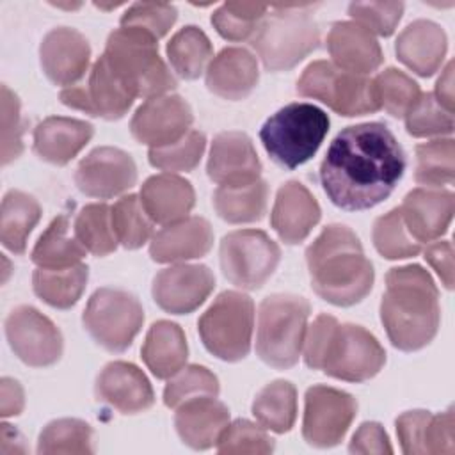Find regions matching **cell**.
<instances>
[{
	"mask_svg": "<svg viewBox=\"0 0 455 455\" xmlns=\"http://www.w3.org/2000/svg\"><path fill=\"white\" fill-rule=\"evenodd\" d=\"M405 171V153L382 123L343 128L331 142L320 181L332 204L343 210H368L395 190Z\"/></svg>",
	"mask_w": 455,
	"mask_h": 455,
	"instance_id": "cell-1",
	"label": "cell"
},
{
	"mask_svg": "<svg viewBox=\"0 0 455 455\" xmlns=\"http://www.w3.org/2000/svg\"><path fill=\"white\" fill-rule=\"evenodd\" d=\"M380 320L393 347L412 352L428 345L439 329V291L419 265L391 268L380 300Z\"/></svg>",
	"mask_w": 455,
	"mask_h": 455,
	"instance_id": "cell-2",
	"label": "cell"
},
{
	"mask_svg": "<svg viewBox=\"0 0 455 455\" xmlns=\"http://www.w3.org/2000/svg\"><path fill=\"white\" fill-rule=\"evenodd\" d=\"M306 261L315 293L334 306L357 304L373 286V265L348 226L323 228L307 247Z\"/></svg>",
	"mask_w": 455,
	"mask_h": 455,
	"instance_id": "cell-3",
	"label": "cell"
},
{
	"mask_svg": "<svg viewBox=\"0 0 455 455\" xmlns=\"http://www.w3.org/2000/svg\"><path fill=\"white\" fill-rule=\"evenodd\" d=\"M156 41L135 27H119L107 39L103 57L135 98L164 96L176 87V78L158 55Z\"/></svg>",
	"mask_w": 455,
	"mask_h": 455,
	"instance_id": "cell-4",
	"label": "cell"
},
{
	"mask_svg": "<svg viewBox=\"0 0 455 455\" xmlns=\"http://www.w3.org/2000/svg\"><path fill=\"white\" fill-rule=\"evenodd\" d=\"M309 7L275 5V11L259 21L251 44L268 71H288L316 50L320 30Z\"/></svg>",
	"mask_w": 455,
	"mask_h": 455,
	"instance_id": "cell-5",
	"label": "cell"
},
{
	"mask_svg": "<svg viewBox=\"0 0 455 455\" xmlns=\"http://www.w3.org/2000/svg\"><path fill=\"white\" fill-rule=\"evenodd\" d=\"M329 132V116L313 103L293 101L272 114L259 130L270 158L286 169L307 162Z\"/></svg>",
	"mask_w": 455,
	"mask_h": 455,
	"instance_id": "cell-6",
	"label": "cell"
},
{
	"mask_svg": "<svg viewBox=\"0 0 455 455\" xmlns=\"http://www.w3.org/2000/svg\"><path fill=\"white\" fill-rule=\"evenodd\" d=\"M309 302L291 293H274L258 309L256 352L274 368H290L299 361L307 329Z\"/></svg>",
	"mask_w": 455,
	"mask_h": 455,
	"instance_id": "cell-7",
	"label": "cell"
},
{
	"mask_svg": "<svg viewBox=\"0 0 455 455\" xmlns=\"http://www.w3.org/2000/svg\"><path fill=\"white\" fill-rule=\"evenodd\" d=\"M297 92L313 98L345 117L380 110L375 80L343 71L327 60L311 62L297 82Z\"/></svg>",
	"mask_w": 455,
	"mask_h": 455,
	"instance_id": "cell-8",
	"label": "cell"
},
{
	"mask_svg": "<svg viewBox=\"0 0 455 455\" xmlns=\"http://www.w3.org/2000/svg\"><path fill=\"white\" fill-rule=\"evenodd\" d=\"M254 304L240 291H222L197 322L203 345L215 357L235 363L251 350Z\"/></svg>",
	"mask_w": 455,
	"mask_h": 455,
	"instance_id": "cell-9",
	"label": "cell"
},
{
	"mask_svg": "<svg viewBox=\"0 0 455 455\" xmlns=\"http://www.w3.org/2000/svg\"><path fill=\"white\" fill-rule=\"evenodd\" d=\"M82 322L98 345L110 352H123L139 334L144 311L133 293L105 286L91 295Z\"/></svg>",
	"mask_w": 455,
	"mask_h": 455,
	"instance_id": "cell-10",
	"label": "cell"
},
{
	"mask_svg": "<svg viewBox=\"0 0 455 455\" xmlns=\"http://www.w3.org/2000/svg\"><path fill=\"white\" fill-rule=\"evenodd\" d=\"M220 268L229 283L243 290H256L274 274L281 251L279 245L259 229H238L220 242Z\"/></svg>",
	"mask_w": 455,
	"mask_h": 455,
	"instance_id": "cell-11",
	"label": "cell"
},
{
	"mask_svg": "<svg viewBox=\"0 0 455 455\" xmlns=\"http://www.w3.org/2000/svg\"><path fill=\"white\" fill-rule=\"evenodd\" d=\"M386 363V352L377 338L361 325H336L327 345L322 370L339 380L364 382L375 377Z\"/></svg>",
	"mask_w": 455,
	"mask_h": 455,
	"instance_id": "cell-12",
	"label": "cell"
},
{
	"mask_svg": "<svg viewBox=\"0 0 455 455\" xmlns=\"http://www.w3.org/2000/svg\"><path fill=\"white\" fill-rule=\"evenodd\" d=\"M355 412L357 402L352 395L329 386H313L304 396L302 435L316 448L336 446L345 437Z\"/></svg>",
	"mask_w": 455,
	"mask_h": 455,
	"instance_id": "cell-13",
	"label": "cell"
},
{
	"mask_svg": "<svg viewBox=\"0 0 455 455\" xmlns=\"http://www.w3.org/2000/svg\"><path fill=\"white\" fill-rule=\"evenodd\" d=\"M5 336L25 364L43 368L62 355V334L55 323L32 306L14 307L5 320Z\"/></svg>",
	"mask_w": 455,
	"mask_h": 455,
	"instance_id": "cell-14",
	"label": "cell"
},
{
	"mask_svg": "<svg viewBox=\"0 0 455 455\" xmlns=\"http://www.w3.org/2000/svg\"><path fill=\"white\" fill-rule=\"evenodd\" d=\"M133 100V92L112 71L103 55L92 64L85 85H69L60 91V101L66 107L108 121L123 117Z\"/></svg>",
	"mask_w": 455,
	"mask_h": 455,
	"instance_id": "cell-15",
	"label": "cell"
},
{
	"mask_svg": "<svg viewBox=\"0 0 455 455\" xmlns=\"http://www.w3.org/2000/svg\"><path fill=\"white\" fill-rule=\"evenodd\" d=\"M194 121L190 105L178 94L146 100L130 121L132 135L151 148L169 146L190 132Z\"/></svg>",
	"mask_w": 455,
	"mask_h": 455,
	"instance_id": "cell-16",
	"label": "cell"
},
{
	"mask_svg": "<svg viewBox=\"0 0 455 455\" xmlns=\"http://www.w3.org/2000/svg\"><path fill=\"white\" fill-rule=\"evenodd\" d=\"M137 181L133 158L119 148L92 149L76 167L75 183L89 197L108 199L130 190Z\"/></svg>",
	"mask_w": 455,
	"mask_h": 455,
	"instance_id": "cell-17",
	"label": "cell"
},
{
	"mask_svg": "<svg viewBox=\"0 0 455 455\" xmlns=\"http://www.w3.org/2000/svg\"><path fill=\"white\" fill-rule=\"evenodd\" d=\"M215 286L206 265L180 263L160 270L153 279V299L167 313L187 315L197 309Z\"/></svg>",
	"mask_w": 455,
	"mask_h": 455,
	"instance_id": "cell-18",
	"label": "cell"
},
{
	"mask_svg": "<svg viewBox=\"0 0 455 455\" xmlns=\"http://www.w3.org/2000/svg\"><path fill=\"white\" fill-rule=\"evenodd\" d=\"M206 172L219 187H240L259 180L261 162L243 132H222L210 148Z\"/></svg>",
	"mask_w": 455,
	"mask_h": 455,
	"instance_id": "cell-19",
	"label": "cell"
},
{
	"mask_svg": "<svg viewBox=\"0 0 455 455\" xmlns=\"http://www.w3.org/2000/svg\"><path fill=\"white\" fill-rule=\"evenodd\" d=\"M39 57L44 75L55 85H75L89 66L91 46L84 34L69 27L52 28L41 41Z\"/></svg>",
	"mask_w": 455,
	"mask_h": 455,
	"instance_id": "cell-20",
	"label": "cell"
},
{
	"mask_svg": "<svg viewBox=\"0 0 455 455\" xmlns=\"http://www.w3.org/2000/svg\"><path fill=\"white\" fill-rule=\"evenodd\" d=\"M96 398L123 414H137L155 402L148 377L126 361L108 363L96 379Z\"/></svg>",
	"mask_w": 455,
	"mask_h": 455,
	"instance_id": "cell-21",
	"label": "cell"
},
{
	"mask_svg": "<svg viewBox=\"0 0 455 455\" xmlns=\"http://www.w3.org/2000/svg\"><path fill=\"white\" fill-rule=\"evenodd\" d=\"M455 199L450 190L414 188L398 208L411 236L423 243L439 238L450 226Z\"/></svg>",
	"mask_w": 455,
	"mask_h": 455,
	"instance_id": "cell-22",
	"label": "cell"
},
{
	"mask_svg": "<svg viewBox=\"0 0 455 455\" xmlns=\"http://www.w3.org/2000/svg\"><path fill=\"white\" fill-rule=\"evenodd\" d=\"M320 206L313 194L300 181H286L279 187L270 224L286 243L302 242L320 220Z\"/></svg>",
	"mask_w": 455,
	"mask_h": 455,
	"instance_id": "cell-23",
	"label": "cell"
},
{
	"mask_svg": "<svg viewBox=\"0 0 455 455\" xmlns=\"http://www.w3.org/2000/svg\"><path fill=\"white\" fill-rule=\"evenodd\" d=\"M327 50L336 68L364 76L384 59L375 36L355 21H336L327 34Z\"/></svg>",
	"mask_w": 455,
	"mask_h": 455,
	"instance_id": "cell-24",
	"label": "cell"
},
{
	"mask_svg": "<svg viewBox=\"0 0 455 455\" xmlns=\"http://www.w3.org/2000/svg\"><path fill=\"white\" fill-rule=\"evenodd\" d=\"M213 245V231L206 219L187 217L164 226L151 238L149 254L158 263L187 261L204 256Z\"/></svg>",
	"mask_w": 455,
	"mask_h": 455,
	"instance_id": "cell-25",
	"label": "cell"
},
{
	"mask_svg": "<svg viewBox=\"0 0 455 455\" xmlns=\"http://www.w3.org/2000/svg\"><path fill=\"white\" fill-rule=\"evenodd\" d=\"M229 423L228 407L217 396H201L176 407L174 427L180 439L194 448L206 450L217 444Z\"/></svg>",
	"mask_w": 455,
	"mask_h": 455,
	"instance_id": "cell-26",
	"label": "cell"
},
{
	"mask_svg": "<svg viewBox=\"0 0 455 455\" xmlns=\"http://www.w3.org/2000/svg\"><path fill=\"white\" fill-rule=\"evenodd\" d=\"M259 78L256 57L240 46L219 52L206 68V87L224 100H243Z\"/></svg>",
	"mask_w": 455,
	"mask_h": 455,
	"instance_id": "cell-27",
	"label": "cell"
},
{
	"mask_svg": "<svg viewBox=\"0 0 455 455\" xmlns=\"http://www.w3.org/2000/svg\"><path fill=\"white\" fill-rule=\"evenodd\" d=\"M448 41L444 30L430 20L409 23L398 36L396 57L419 76L434 75L446 55Z\"/></svg>",
	"mask_w": 455,
	"mask_h": 455,
	"instance_id": "cell-28",
	"label": "cell"
},
{
	"mask_svg": "<svg viewBox=\"0 0 455 455\" xmlns=\"http://www.w3.org/2000/svg\"><path fill=\"white\" fill-rule=\"evenodd\" d=\"M92 133L94 128L87 121L50 116L34 130V151L44 162L64 165L82 151Z\"/></svg>",
	"mask_w": 455,
	"mask_h": 455,
	"instance_id": "cell-29",
	"label": "cell"
},
{
	"mask_svg": "<svg viewBox=\"0 0 455 455\" xmlns=\"http://www.w3.org/2000/svg\"><path fill=\"white\" fill-rule=\"evenodd\" d=\"M148 217L158 224H172L187 219L196 204L192 185L171 172L148 178L139 196Z\"/></svg>",
	"mask_w": 455,
	"mask_h": 455,
	"instance_id": "cell-30",
	"label": "cell"
},
{
	"mask_svg": "<svg viewBox=\"0 0 455 455\" xmlns=\"http://www.w3.org/2000/svg\"><path fill=\"white\" fill-rule=\"evenodd\" d=\"M140 354L156 379H171L187 363L188 347L185 332L174 322L158 320L149 327Z\"/></svg>",
	"mask_w": 455,
	"mask_h": 455,
	"instance_id": "cell-31",
	"label": "cell"
},
{
	"mask_svg": "<svg viewBox=\"0 0 455 455\" xmlns=\"http://www.w3.org/2000/svg\"><path fill=\"white\" fill-rule=\"evenodd\" d=\"M41 219L39 203L21 192L9 190L2 199L0 213V240L5 249L14 254H23L28 235Z\"/></svg>",
	"mask_w": 455,
	"mask_h": 455,
	"instance_id": "cell-32",
	"label": "cell"
},
{
	"mask_svg": "<svg viewBox=\"0 0 455 455\" xmlns=\"http://www.w3.org/2000/svg\"><path fill=\"white\" fill-rule=\"evenodd\" d=\"M89 279V268L84 263L66 268H41L32 274V286L39 299L57 309H68L78 302Z\"/></svg>",
	"mask_w": 455,
	"mask_h": 455,
	"instance_id": "cell-33",
	"label": "cell"
},
{
	"mask_svg": "<svg viewBox=\"0 0 455 455\" xmlns=\"http://www.w3.org/2000/svg\"><path fill=\"white\" fill-rule=\"evenodd\" d=\"M68 217L57 215L36 242L30 259L41 268H66L82 263L87 251L68 235Z\"/></svg>",
	"mask_w": 455,
	"mask_h": 455,
	"instance_id": "cell-34",
	"label": "cell"
},
{
	"mask_svg": "<svg viewBox=\"0 0 455 455\" xmlns=\"http://www.w3.org/2000/svg\"><path fill=\"white\" fill-rule=\"evenodd\" d=\"M256 421L272 432L291 430L297 418V389L288 380H274L259 389L252 402Z\"/></svg>",
	"mask_w": 455,
	"mask_h": 455,
	"instance_id": "cell-35",
	"label": "cell"
},
{
	"mask_svg": "<svg viewBox=\"0 0 455 455\" xmlns=\"http://www.w3.org/2000/svg\"><path fill=\"white\" fill-rule=\"evenodd\" d=\"M267 196L268 187L263 180L240 187H219L213 194V206L226 222H254L265 213Z\"/></svg>",
	"mask_w": 455,
	"mask_h": 455,
	"instance_id": "cell-36",
	"label": "cell"
},
{
	"mask_svg": "<svg viewBox=\"0 0 455 455\" xmlns=\"http://www.w3.org/2000/svg\"><path fill=\"white\" fill-rule=\"evenodd\" d=\"M165 52L171 68L185 80L197 78L213 53L206 34L194 25L180 28L167 43Z\"/></svg>",
	"mask_w": 455,
	"mask_h": 455,
	"instance_id": "cell-37",
	"label": "cell"
},
{
	"mask_svg": "<svg viewBox=\"0 0 455 455\" xmlns=\"http://www.w3.org/2000/svg\"><path fill=\"white\" fill-rule=\"evenodd\" d=\"M75 238L94 256H107L117 247L110 208L105 203L84 206L75 219Z\"/></svg>",
	"mask_w": 455,
	"mask_h": 455,
	"instance_id": "cell-38",
	"label": "cell"
},
{
	"mask_svg": "<svg viewBox=\"0 0 455 455\" xmlns=\"http://www.w3.org/2000/svg\"><path fill=\"white\" fill-rule=\"evenodd\" d=\"M92 428L76 418L50 421L39 434L37 453H92Z\"/></svg>",
	"mask_w": 455,
	"mask_h": 455,
	"instance_id": "cell-39",
	"label": "cell"
},
{
	"mask_svg": "<svg viewBox=\"0 0 455 455\" xmlns=\"http://www.w3.org/2000/svg\"><path fill=\"white\" fill-rule=\"evenodd\" d=\"M110 220L117 242L126 249L142 247L153 231V220L148 217L139 196L135 194L123 196L114 206H110Z\"/></svg>",
	"mask_w": 455,
	"mask_h": 455,
	"instance_id": "cell-40",
	"label": "cell"
},
{
	"mask_svg": "<svg viewBox=\"0 0 455 455\" xmlns=\"http://www.w3.org/2000/svg\"><path fill=\"white\" fill-rule=\"evenodd\" d=\"M455 146L451 139H435L416 146L418 183L427 187H441L453 181Z\"/></svg>",
	"mask_w": 455,
	"mask_h": 455,
	"instance_id": "cell-41",
	"label": "cell"
},
{
	"mask_svg": "<svg viewBox=\"0 0 455 455\" xmlns=\"http://www.w3.org/2000/svg\"><path fill=\"white\" fill-rule=\"evenodd\" d=\"M371 238L379 254L387 259L411 258L421 251V243L416 242L407 231L398 208L375 220Z\"/></svg>",
	"mask_w": 455,
	"mask_h": 455,
	"instance_id": "cell-42",
	"label": "cell"
},
{
	"mask_svg": "<svg viewBox=\"0 0 455 455\" xmlns=\"http://www.w3.org/2000/svg\"><path fill=\"white\" fill-rule=\"evenodd\" d=\"M267 9L263 4L226 2L212 14V23L224 39L243 41L252 37Z\"/></svg>",
	"mask_w": 455,
	"mask_h": 455,
	"instance_id": "cell-43",
	"label": "cell"
},
{
	"mask_svg": "<svg viewBox=\"0 0 455 455\" xmlns=\"http://www.w3.org/2000/svg\"><path fill=\"white\" fill-rule=\"evenodd\" d=\"M219 395V380L206 368L199 364H190L181 368L178 373L171 377L164 389V403L171 409L178 405L201 398V396H217Z\"/></svg>",
	"mask_w": 455,
	"mask_h": 455,
	"instance_id": "cell-44",
	"label": "cell"
},
{
	"mask_svg": "<svg viewBox=\"0 0 455 455\" xmlns=\"http://www.w3.org/2000/svg\"><path fill=\"white\" fill-rule=\"evenodd\" d=\"M204 146V133H201L199 130H190L185 137L169 146L151 148L148 158L153 167L162 169L165 172L192 171L199 164Z\"/></svg>",
	"mask_w": 455,
	"mask_h": 455,
	"instance_id": "cell-45",
	"label": "cell"
},
{
	"mask_svg": "<svg viewBox=\"0 0 455 455\" xmlns=\"http://www.w3.org/2000/svg\"><path fill=\"white\" fill-rule=\"evenodd\" d=\"M373 80H375L380 108H384L393 117H403L421 94L418 84L411 76H407L403 71L395 68L384 69Z\"/></svg>",
	"mask_w": 455,
	"mask_h": 455,
	"instance_id": "cell-46",
	"label": "cell"
},
{
	"mask_svg": "<svg viewBox=\"0 0 455 455\" xmlns=\"http://www.w3.org/2000/svg\"><path fill=\"white\" fill-rule=\"evenodd\" d=\"M405 117V128L414 137L448 135L453 132V114L448 112L432 92L419 94Z\"/></svg>",
	"mask_w": 455,
	"mask_h": 455,
	"instance_id": "cell-47",
	"label": "cell"
},
{
	"mask_svg": "<svg viewBox=\"0 0 455 455\" xmlns=\"http://www.w3.org/2000/svg\"><path fill=\"white\" fill-rule=\"evenodd\" d=\"M219 453H270L274 451V439L267 428L249 419H236L228 423L217 441Z\"/></svg>",
	"mask_w": 455,
	"mask_h": 455,
	"instance_id": "cell-48",
	"label": "cell"
},
{
	"mask_svg": "<svg viewBox=\"0 0 455 455\" xmlns=\"http://www.w3.org/2000/svg\"><path fill=\"white\" fill-rule=\"evenodd\" d=\"M403 4L402 2H354L348 5V14L370 30L379 36H391L402 18Z\"/></svg>",
	"mask_w": 455,
	"mask_h": 455,
	"instance_id": "cell-49",
	"label": "cell"
},
{
	"mask_svg": "<svg viewBox=\"0 0 455 455\" xmlns=\"http://www.w3.org/2000/svg\"><path fill=\"white\" fill-rule=\"evenodd\" d=\"M176 18L178 11L171 4L139 2L123 14L121 27H135L158 39L171 30Z\"/></svg>",
	"mask_w": 455,
	"mask_h": 455,
	"instance_id": "cell-50",
	"label": "cell"
},
{
	"mask_svg": "<svg viewBox=\"0 0 455 455\" xmlns=\"http://www.w3.org/2000/svg\"><path fill=\"white\" fill-rule=\"evenodd\" d=\"M23 119L18 96L2 85V164L7 165L23 151Z\"/></svg>",
	"mask_w": 455,
	"mask_h": 455,
	"instance_id": "cell-51",
	"label": "cell"
},
{
	"mask_svg": "<svg viewBox=\"0 0 455 455\" xmlns=\"http://www.w3.org/2000/svg\"><path fill=\"white\" fill-rule=\"evenodd\" d=\"M432 412L407 411L396 418V435L402 451L407 455H425V434Z\"/></svg>",
	"mask_w": 455,
	"mask_h": 455,
	"instance_id": "cell-52",
	"label": "cell"
},
{
	"mask_svg": "<svg viewBox=\"0 0 455 455\" xmlns=\"http://www.w3.org/2000/svg\"><path fill=\"white\" fill-rule=\"evenodd\" d=\"M336 325H338V320L334 316L318 315L315 322L309 325V329H306L302 348H304V361L309 368L322 370L323 355Z\"/></svg>",
	"mask_w": 455,
	"mask_h": 455,
	"instance_id": "cell-53",
	"label": "cell"
},
{
	"mask_svg": "<svg viewBox=\"0 0 455 455\" xmlns=\"http://www.w3.org/2000/svg\"><path fill=\"white\" fill-rule=\"evenodd\" d=\"M453 411L432 414L425 434V453H453Z\"/></svg>",
	"mask_w": 455,
	"mask_h": 455,
	"instance_id": "cell-54",
	"label": "cell"
},
{
	"mask_svg": "<svg viewBox=\"0 0 455 455\" xmlns=\"http://www.w3.org/2000/svg\"><path fill=\"white\" fill-rule=\"evenodd\" d=\"M348 450L352 453H391L393 451L386 430L382 428V425L375 421H366L355 430Z\"/></svg>",
	"mask_w": 455,
	"mask_h": 455,
	"instance_id": "cell-55",
	"label": "cell"
},
{
	"mask_svg": "<svg viewBox=\"0 0 455 455\" xmlns=\"http://www.w3.org/2000/svg\"><path fill=\"white\" fill-rule=\"evenodd\" d=\"M425 259L437 272L443 284L451 290L453 286V249L448 240L430 242L425 249Z\"/></svg>",
	"mask_w": 455,
	"mask_h": 455,
	"instance_id": "cell-56",
	"label": "cell"
},
{
	"mask_svg": "<svg viewBox=\"0 0 455 455\" xmlns=\"http://www.w3.org/2000/svg\"><path fill=\"white\" fill-rule=\"evenodd\" d=\"M25 400H23V389L20 382L14 379L4 377L0 384V414L4 418L16 416L23 411Z\"/></svg>",
	"mask_w": 455,
	"mask_h": 455,
	"instance_id": "cell-57",
	"label": "cell"
},
{
	"mask_svg": "<svg viewBox=\"0 0 455 455\" xmlns=\"http://www.w3.org/2000/svg\"><path fill=\"white\" fill-rule=\"evenodd\" d=\"M434 96L448 112L453 114V64L451 62L444 68L443 75L439 76Z\"/></svg>",
	"mask_w": 455,
	"mask_h": 455,
	"instance_id": "cell-58",
	"label": "cell"
},
{
	"mask_svg": "<svg viewBox=\"0 0 455 455\" xmlns=\"http://www.w3.org/2000/svg\"><path fill=\"white\" fill-rule=\"evenodd\" d=\"M2 455H12V453H27V446L16 428L4 423L2 425Z\"/></svg>",
	"mask_w": 455,
	"mask_h": 455,
	"instance_id": "cell-59",
	"label": "cell"
}]
</instances>
